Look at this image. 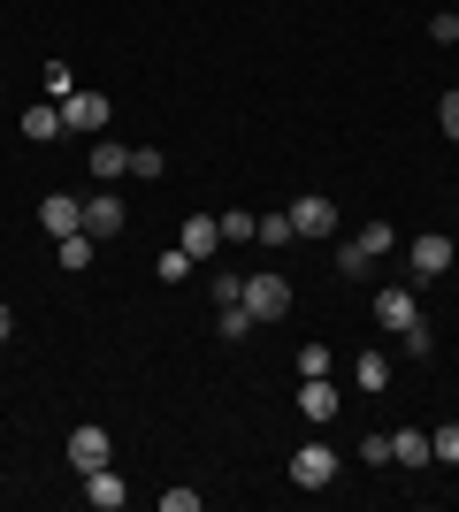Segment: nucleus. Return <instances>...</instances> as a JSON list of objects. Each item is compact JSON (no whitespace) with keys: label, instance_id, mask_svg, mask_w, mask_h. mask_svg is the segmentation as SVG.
<instances>
[{"label":"nucleus","instance_id":"1","mask_svg":"<svg viewBox=\"0 0 459 512\" xmlns=\"http://www.w3.org/2000/svg\"><path fill=\"white\" fill-rule=\"evenodd\" d=\"M238 299H245V314H253V321H284L291 314V283L276 276V268H261V276H245Z\"/></svg>","mask_w":459,"mask_h":512},{"label":"nucleus","instance_id":"2","mask_svg":"<svg viewBox=\"0 0 459 512\" xmlns=\"http://www.w3.org/2000/svg\"><path fill=\"white\" fill-rule=\"evenodd\" d=\"M337 467H345V459H337V444H299V451H291V482H299V490H329V482H337Z\"/></svg>","mask_w":459,"mask_h":512},{"label":"nucleus","instance_id":"3","mask_svg":"<svg viewBox=\"0 0 459 512\" xmlns=\"http://www.w3.org/2000/svg\"><path fill=\"white\" fill-rule=\"evenodd\" d=\"M329 230H337V199H329V192L291 199V237H329Z\"/></svg>","mask_w":459,"mask_h":512},{"label":"nucleus","instance_id":"4","mask_svg":"<svg viewBox=\"0 0 459 512\" xmlns=\"http://www.w3.org/2000/svg\"><path fill=\"white\" fill-rule=\"evenodd\" d=\"M406 253H414V283H437V276H452L459 245H452V237H414Z\"/></svg>","mask_w":459,"mask_h":512},{"label":"nucleus","instance_id":"5","mask_svg":"<svg viewBox=\"0 0 459 512\" xmlns=\"http://www.w3.org/2000/svg\"><path fill=\"white\" fill-rule=\"evenodd\" d=\"M39 230H46V237L85 230V199H77V192H46V199H39Z\"/></svg>","mask_w":459,"mask_h":512},{"label":"nucleus","instance_id":"6","mask_svg":"<svg viewBox=\"0 0 459 512\" xmlns=\"http://www.w3.org/2000/svg\"><path fill=\"white\" fill-rule=\"evenodd\" d=\"M69 467H77V474H92V467H115L108 428H69Z\"/></svg>","mask_w":459,"mask_h":512},{"label":"nucleus","instance_id":"7","mask_svg":"<svg viewBox=\"0 0 459 512\" xmlns=\"http://www.w3.org/2000/svg\"><path fill=\"white\" fill-rule=\"evenodd\" d=\"M62 123H69V130H92V138H100V130H108V92H85V85H77V92L62 100Z\"/></svg>","mask_w":459,"mask_h":512},{"label":"nucleus","instance_id":"8","mask_svg":"<svg viewBox=\"0 0 459 512\" xmlns=\"http://www.w3.org/2000/svg\"><path fill=\"white\" fill-rule=\"evenodd\" d=\"M176 245H184L192 260H215V253H222V214H184Z\"/></svg>","mask_w":459,"mask_h":512},{"label":"nucleus","instance_id":"9","mask_svg":"<svg viewBox=\"0 0 459 512\" xmlns=\"http://www.w3.org/2000/svg\"><path fill=\"white\" fill-rule=\"evenodd\" d=\"M299 413L306 421H337V413H345L337 383H329V375H299Z\"/></svg>","mask_w":459,"mask_h":512},{"label":"nucleus","instance_id":"10","mask_svg":"<svg viewBox=\"0 0 459 512\" xmlns=\"http://www.w3.org/2000/svg\"><path fill=\"white\" fill-rule=\"evenodd\" d=\"M421 306H414V283H383V291H375V321H383V329H406V321H414Z\"/></svg>","mask_w":459,"mask_h":512},{"label":"nucleus","instance_id":"11","mask_svg":"<svg viewBox=\"0 0 459 512\" xmlns=\"http://www.w3.org/2000/svg\"><path fill=\"white\" fill-rule=\"evenodd\" d=\"M123 222H131V214H123V199H115V192H92V199H85V230L100 237V245H108V237H123Z\"/></svg>","mask_w":459,"mask_h":512},{"label":"nucleus","instance_id":"12","mask_svg":"<svg viewBox=\"0 0 459 512\" xmlns=\"http://www.w3.org/2000/svg\"><path fill=\"white\" fill-rule=\"evenodd\" d=\"M123 497H131V490H123V474H115V467H92V474H85V505L123 512Z\"/></svg>","mask_w":459,"mask_h":512},{"label":"nucleus","instance_id":"13","mask_svg":"<svg viewBox=\"0 0 459 512\" xmlns=\"http://www.w3.org/2000/svg\"><path fill=\"white\" fill-rule=\"evenodd\" d=\"M92 176H100V184H115V176H131V146H115L108 130H100V138H92Z\"/></svg>","mask_w":459,"mask_h":512},{"label":"nucleus","instance_id":"14","mask_svg":"<svg viewBox=\"0 0 459 512\" xmlns=\"http://www.w3.org/2000/svg\"><path fill=\"white\" fill-rule=\"evenodd\" d=\"M92 253H100V237H92V230H69V237H54V260H62L69 276H85V268H92Z\"/></svg>","mask_w":459,"mask_h":512},{"label":"nucleus","instance_id":"15","mask_svg":"<svg viewBox=\"0 0 459 512\" xmlns=\"http://www.w3.org/2000/svg\"><path fill=\"white\" fill-rule=\"evenodd\" d=\"M16 130H23V138H39V146H46V138H62L69 123H62V107H54V100H39V107H23V123H16Z\"/></svg>","mask_w":459,"mask_h":512},{"label":"nucleus","instance_id":"16","mask_svg":"<svg viewBox=\"0 0 459 512\" xmlns=\"http://www.w3.org/2000/svg\"><path fill=\"white\" fill-rule=\"evenodd\" d=\"M391 459H398V467H429V459H437V451H429V436H421V428H398V436H391Z\"/></svg>","mask_w":459,"mask_h":512},{"label":"nucleus","instance_id":"17","mask_svg":"<svg viewBox=\"0 0 459 512\" xmlns=\"http://www.w3.org/2000/svg\"><path fill=\"white\" fill-rule=\"evenodd\" d=\"M352 383L368 390V398H383V390H391V360H383V352H360V360H352Z\"/></svg>","mask_w":459,"mask_h":512},{"label":"nucleus","instance_id":"18","mask_svg":"<svg viewBox=\"0 0 459 512\" xmlns=\"http://www.w3.org/2000/svg\"><path fill=\"white\" fill-rule=\"evenodd\" d=\"M215 329H222V337H230V344H245V337H253V329H261V321L245 314V299H222V314H215Z\"/></svg>","mask_w":459,"mask_h":512},{"label":"nucleus","instance_id":"19","mask_svg":"<svg viewBox=\"0 0 459 512\" xmlns=\"http://www.w3.org/2000/svg\"><path fill=\"white\" fill-rule=\"evenodd\" d=\"M192 268H199V260L184 253V245H169V253L153 260V276H161V283H192Z\"/></svg>","mask_w":459,"mask_h":512},{"label":"nucleus","instance_id":"20","mask_svg":"<svg viewBox=\"0 0 459 512\" xmlns=\"http://www.w3.org/2000/svg\"><path fill=\"white\" fill-rule=\"evenodd\" d=\"M245 237H261V214L230 207V214H222V245H245Z\"/></svg>","mask_w":459,"mask_h":512},{"label":"nucleus","instance_id":"21","mask_svg":"<svg viewBox=\"0 0 459 512\" xmlns=\"http://www.w3.org/2000/svg\"><path fill=\"white\" fill-rule=\"evenodd\" d=\"M398 344H406V360H429V352H437V337H429V321H406V329H398Z\"/></svg>","mask_w":459,"mask_h":512},{"label":"nucleus","instance_id":"22","mask_svg":"<svg viewBox=\"0 0 459 512\" xmlns=\"http://www.w3.org/2000/svg\"><path fill=\"white\" fill-rule=\"evenodd\" d=\"M352 245H360V253H368V260H383V253H398V237H391V222H368V230L352 237Z\"/></svg>","mask_w":459,"mask_h":512},{"label":"nucleus","instance_id":"23","mask_svg":"<svg viewBox=\"0 0 459 512\" xmlns=\"http://www.w3.org/2000/svg\"><path fill=\"white\" fill-rule=\"evenodd\" d=\"M329 367H337V360H329V344H299V375H329Z\"/></svg>","mask_w":459,"mask_h":512},{"label":"nucleus","instance_id":"24","mask_svg":"<svg viewBox=\"0 0 459 512\" xmlns=\"http://www.w3.org/2000/svg\"><path fill=\"white\" fill-rule=\"evenodd\" d=\"M429 451H437L444 467H459V421H452V428H437V436H429Z\"/></svg>","mask_w":459,"mask_h":512},{"label":"nucleus","instance_id":"25","mask_svg":"<svg viewBox=\"0 0 459 512\" xmlns=\"http://www.w3.org/2000/svg\"><path fill=\"white\" fill-rule=\"evenodd\" d=\"M437 130L459 146V92H444V100H437Z\"/></svg>","mask_w":459,"mask_h":512},{"label":"nucleus","instance_id":"26","mask_svg":"<svg viewBox=\"0 0 459 512\" xmlns=\"http://www.w3.org/2000/svg\"><path fill=\"white\" fill-rule=\"evenodd\" d=\"M261 245H291V214H261Z\"/></svg>","mask_w":459,"mask_h":512},{"label":"nucleus","instance_id":"27","mask_svg":"<svg viewBox=\"0 0 459 512\" xmlns=\"http://www.w3.org/2000/svg\"><path fill=\"white\" fill-rule=\"evenodd\" d=\"M360 459H368V467H391V436H360Z\"/></svg>","mask_w":459,"mask_h":512},{"label":"nucleus","instance_id":"28","mask_svg":"<svg viewBox=\"0 0 459 512\" xmlns=\"http://www.w3.org/2000/svg\"><path fill=\"white\" fill-rule=\"evenodd\" d=\"M69 92H77V77H69V69H46V100L62 107V100H69Z\"/></svg>","mask_w":459,"mask_h":512},{"label":"nucleus","instance_id":"29","mask_svg":"<svg viewBox=\"0 0 459 512\" xmlns=\"http://www.w3.org/2000/svg\"><path fill=\"white\" fill-rule=\"evenodd\" d=\"M337 268H345V276H368L375 260H368V253H360V245H337Z\"/></svg>","mask_w":459,"mask_h":512},{"label":"nucleus","instance_id":"30","mask_svg":"<svg viewBox=\"0 0 459 512\" xmlns=\"http://www.w3.org/2000/svg\"><path fill=\"white\" fill-rule=\"evenodd\" d=\"M429 39H437V46L459 39V16H452V8H444V16H429Z\"/></svg>","mask_w":459,"mask_h":512},{"label":"nucleus","instance_id":"31","mask_svg":"<svg viewBox=\"0 0 459 512\" xmlns=\"http://www.w3.org/2000/svg\"><path fill=\"white\" fill-rule=\"evenodd\" d=\"M161 512H199V490H161Z\"/></svg>","mask_w":459,"mask_h":512},{"label":"nucleus","instance_id":"32","mask_svg":"<svg viewBox=\"0 0 459 512\" xmlns=\"http://www.w3.org/2000/svg\"><path fill=\"white\" fill-rule=\"evenodd\" d=\"M8 337H16V314H8V306H0V344H8Z\"/></svg>","mask_w":459,"mask_h":512}]
</instances>
